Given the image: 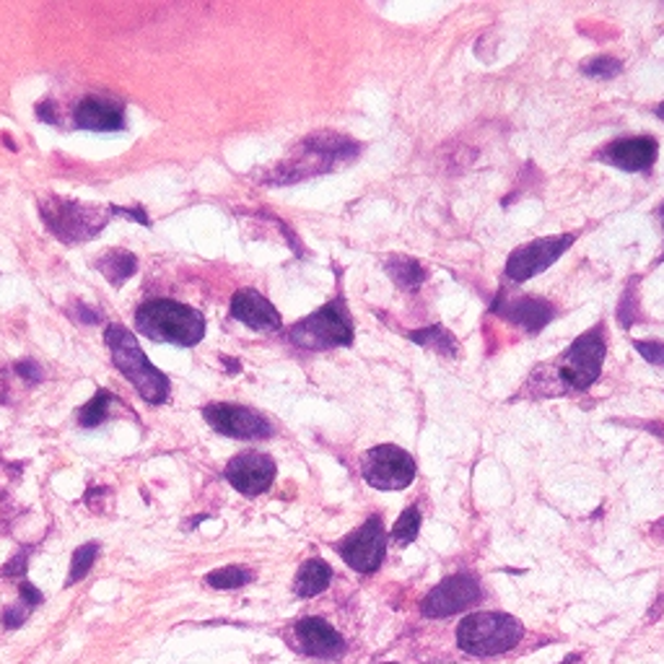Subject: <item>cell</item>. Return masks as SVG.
Instances as JSON below:
<instances>
[{
	"instance_id": "1",
	"label": "cell",
	"mask_w": 664,
	"mask_h": 664,
	"mask_svg": "<svg viewBox=\"0 0 664 664\" xmlns=\"http://www.w3.org/2000/svg\"><path fill=\"white\" fill-rule=\"evenodd\" d=\"M135 324L151 341L175 343L182 348L198 345L205 335L203 315L175 299H151L141 304L135 311Z\"/></svg>"
},
{
	"instance_id": "2",
	"label": "cell",
	"mask_w": 664,
	"mask_h": 664,
	"mask_svg": "<svg viewBox=\"0 0 664 664\" xmlns=\"http://www.w3.org/2000/svg\"><path fill=\"white\" fill-rule=\"evenodd\" d=\"M104 341H107V348L112 353V364L120 369V374H124V379L141 392L143 400H149L151 405H162L169 400V379L145 358V353L141 351V345H138L133 332L120 328V324H109V328L104 330Z\"/></svg>"
},
{
	"instance_id": "3",
	"label": "cell",
	"mask_w": 664,
	"mask_h": 664,
	"mask_svg": "<svg viewBox=\"0 0 664 664\" xmlns=\"http://www.w3.org/2000/svg\"><path fill=\"white\" fill-rule=\"evenodd\" d=\"M522 636L524 628L514 615L475 613L456 626V647L475 656H494L514 649Z\"/></svg>"
},
{
	"instance_id": "4",
	"label": "cell",
	"mask_w": 664,
	"mask_h": 664,
	"mask_svg": "<svg viewBox=\"0 0 664 664\" xmlns=\"http://www.w3.org/2000/svg\"><path fill=\"white\" fill-rule=\"evenodd\" d=\"M290 343L304 351H328L353 343V320L343 296L324 304L320 311L304 317L288 332Z\"/></svg>"
},
{
	"instance_id": "5",
	"label": "cell",
	"mask_w": 664,
	"mask_h": 664,
	"mask_svg": "<svg viewBox=\"0 0 664 664\" xmlns=\"http://www.w3.org/2000/svg\"><path fill=\"white\" fill-rule=\"evenodd\" d=\"M602 361H605V324H597L590 332L577 337L569 351L558 358L556 377L564 390L584 392L597 382Z\"/></svg>"
},
{
	"instance_id": "6",
	"label": "cell",
	"mask_w": 664,
	"mask_h": 664,
	"mask_svg": "<svg viewBox=\"0 0 664 664\" xmlns=\"http://www.w3.org/2000/svg\"><path fill=\"white\" fill-rule=\"evenodd\" d=\"M39 213L42 218H45V224L50 226L55 237L66 241V245H75V241H86L96 237V234L107 226L112 205H109V213H104L102 208L96 205H81V203H71V200L52 198L39 205Z\"/></svg>"
},
{
	"instance_id": "7",
	"label": "cell",
	"mask_w": 664,
	"mask_h": 664,
	"mask_svg": "<svg viewBox=\"0 0 664 664\" xmlns=\"http://www.w3.org/2000/svg\"><path fill=\"white\" fill-rule=\"evenodd\" d=\"M356 151H358V145L343 135H330V133L311 135L304 141L299 156L290 162L288 175L275 179V182L286 185V182H296V179H304V177L322 175V171H330V169H335L337 164L348 162V158L356 156Z\"/></svg>"
},
{
	"instance_id": "8",
	"label": "cell",
	"mask_w": 664,
	"mask_h": 664,
	"mask_svg": "<svg viewBox=\"0 0 664 664\" xmlns=\"http://www.w3.org/2000/svg\"><path fill=\"white\" fill-rule=\"evenodd\" d=\"M415 460L394 444L374 447L364 454L361 473L377 490H403L415 481Z\"/></svg>"
},
{
	"instance_id": "9",
	"label": "cell",
	"mask_w": 664,
	"mask_h": 664,
	"mask_svg": "<svg viewBox=\"0 0 664 664\" xmlns=\"http://www.w3.org/2000/svg\"><path fill=\"white\" fill-rule=\"evenodd\" d=\"M573 241H577V234H558V237L535 239L530 241V245L514 249L507 260V278L524 283L540 273H545Z\"/></svg>"
},
{
	"instance_id": "10",
	"label": "cell",
	"mask_w": 664,
	"mask_h": 664,
	"mask_svg": "<svg viewBox=\"0 0 664 664\" xmlns=\"http://www.w3.org/2000/svg\"><path fill=\"white\" fill-rule=\"evenodd\" d=\"M337 553L353 571L358 573H374L382 566L387 553V535L382 527V519L369 517L366 524H361L353 535H348L343 543H337Z\"/></svg>"
},
{
	"instance_id": "11",
	"label": "cell",
	"mask_w": 664,
	"mask_h": 664,
	"mask_svg": "<svg viewBox=\"0 0 664 664\" xmlns=\"http://www.w3.org/2000/svg\"><path fill=\"white\" fill-rule=\"evenodd\" d=\"M481 597V584L467 573H456V577L444 579L426 594L424 602H420V610H424L426 618H449V615L473 607Z\"/></svg>"
},
{
	"instance_id": "12",
	"label": "cell",
	"mask_w": 664,
	"mask_h": 664,
	"mask_svg": "<svg viewBox=\"0 0 664 664\" xmlns=\"http://www.w3.org/2000/svg\"><path fill=\"white\" fill-rule=\"evenodd\" d=\"M203 415L218 434L232 436V439H270V436L275 434L270 420L262 418L258 411H249L245 405L213 403L203 407Z\"/></svg>"
},
{
	"instance_id": "13",
	"label": "cell",
	"mask_w": 664,
	"mask_h": 664,
	"mask_svg": "<svg viewBox=\"0 0 664 664\" xmlns=\"http://www.w3.org/2000/svg\"><path fill=\"white\" fill-rule=\"evenodd\" d=\"M275 462L262 452H241L226 465V481L239 490L241 496H260L273 486Z\"/></svg>"
},
{
	"instance_id": "14",
	"label": "cell",
	"mask_w": 664,
	"mask_h": 664,
	"mask_svg": "<svg viewBox=\"0 0 664 664\" xmlns=\"http://www.w3.org/2000/svg\"><path fill=\"white\" fill-rule=\"evenodd\" d=\"M660 154V145L652 135H636V138H622V141H613L605 151H600L602 162L613 164L615 169L622 171H647L652 169Z\"/></svg>"
},
{
	"instance_id": "15",
	"label": "cell",
	"mask_w": 664,
	"mask_h": 664,
	"mask_svg": "<svg viewBox=\"0 0 664 664\" xmlns=\"http://www.w3.org/2000/svg\"><path fill=\"white\" fill-rule=\"evenodd\" d=\"M496 315L507 317L517 328L527 332H540L556 317V307L550 301L537 299V296H522V299H509L507 290L498 294V301L494 307Z\"/></svg>"
},
{
	"instance_id": "16",
	"label": "cell",
	"mask_w": 664,
	"mask_h": 664,
	"mask_svg": "<svg viewBox=\"0 0 664 664\" xmlns=\"http://www.w3.org/2000/svg\"><path fill=\"white\" fill-rule=\"evenodd\" d=\"M232 317L258 332H270L281 328L278 309H275L273 304H270L262 294H258L254 288H241L234 294Z\"/></svg>"
},
{
	"instance_id": "17",
	"label": "cell",
	"mask_w": 664,
	"mask_h": 664,
	"mask_svg": "<svg viewBox=\"0 0 664 664\" xmlns=\"http://www.w3.org/2000/svg\"><path fill=\"white\" fill-rule=\"evenodd\" d=\"M296 639H299L304 652L311 656H322V660L345 652L343 636L322 618H304L296 622Z\"/></svg>"
},
{
	"instance_id": "18",
	"label": "cell",
	"mask_w": 664,
	"mask_h": 664,
	"mask_svg": "<svg viewBox=\"0 0 664 664\" xmlns=\"http://www.w3.org/2000/svg\"><path fill=\"white\" fill-rule=\"evenodd\" d=\"M75 124L83 130H96V133H115V130H122V104L102 99V96H86V99L75 107Z\"/></svg>"
},
{
	"instance_id": "19",
	"label": "cell",
	"mask_w": 664,
	"mask_h": 664,
	"mask_svg": "<svg viewBox=\"0 0 664 664\" xmlns=\"http://www.w3.org/2000/svg\"><path fill=\"white\" fill-rule=\"evenodd\" d=\"M332 569L322 558H311L296 573V594L299 597H317L330 586Z\"/></svg>"
},
{
	"instance_id": "20",
	"label": "cell",
	"mask_w": 664,
	"mask_h": 664,
	"mask_svg": "<svg viewBox=\"0 0 664 664\" xmlns=\"http://www.w3.org/2000/svg\"><path fill=\"white\" fill-rule=\"evenodd\" d=\"M96 270H99L112 286H122L138 270V260L135 254L122 252V249H112V252H107L104 258L96 260Z\"/></svg>"
},
{
	"instance_id": "21",
	"label": "cell",
	"mask_w": 664,
	"mask_h": 664,
	"mask_svg": "<svg viewBox=\"0 0 664 664\" xmlns=\"http://www.w3.org/2000/svg\"><path fill=\"white\" fill-rule=\"evenodd\" d=\"M387 273L403 290H418L426 281L424 265L411 258H392L387 262Z\"/></svg>"
},
{
	"instance_id": "22",
	"label": "cell",
	"mask_w": 664,
	"mask_h": 664,
	"mask_svg": "<svg viewBox=\"0 0 664 664\" xmlns=\"http://www.w3.org/2000/svg\"><path fill=\"white\" fill-rule=\"evenodd\" d=\"M19 586H21V600H19V605H13V607H9V610L3 613L5 628H19V626H24V620L29 618L34 607H37L39 602H45V597H42V592H39V590H34V586H32L26 579H21V581H19Z\"/></svg>"
},
{
	"instance_id": "23",
	"label": "cell",
	"mask_w": 664,
	"mask_h": 664,
	"mask_svg": "<svg viewBox=\"0 0 664 664\" xmlns=\"http://www.w3.org/2000/svg\"><path fill=\"white\" fill-rule=\"evenodd\" d=\"M411 341L424 345V348H428V351L444 353V356H456V353H460V345H456L452 332H449L447 328H441V324L411 332Z\"/></svg>"
},
{
	"instance_id": "24",
	"label": "cell",
	"mask_w": 664,
	"mask_h": 664,
	"mask_svg": "<svg viewBox=\"0 0 664 664\" xmlns=\"http://www.w3.org/2000/svg\"><path fill=\"white\" fill-rule=\"evenodd\" d=\"M254 573L249 569H241V566H224V569H216L211 573H205V584L213 586V590H239L245 586L247 581H252Z\"/></svg>"
},
{
	"instance_id": "25",
	"label": "cell",
	"mask_w": 664,
	"mask_h": 664,
	"mask_svg": "<svg viewBox=\"0 0 664 664\" xmlns=\"http://www.w3.org/2000/svg\"><path fill=\"white\" fill-rule=\"evenodd\" d=\"M112 392L107 390H99L94 394L92 403H86L81 407L79 413V424L83 428H96L99 424H104V418H107V411H109V403H112Z\"/></svg>"
},
{
	"instance_id": "26",
	"label": "cell",
	"mask_w": 664,
	"mask_h": 664,
	"mask_svg": "<svg viewBox=\"0 0 664 664\" xmlns=\"http://www.w3.org/2000/svg\"><path fill=\"white\" fill-rule=\"evenodd\" d=\"M420 530V511L415 507H407L403 514H400L398 522L392 527V537L398 540L400 545H411L415 537H418Z\"/></svg>"
},
{
	"instance_id": "27",
	"label": "cell",
	"mask_w": 664,
	"mask_h": 664,
	"mask_svg": "<svg viewBox=\"0 0 664 664\" xmlns=\"http://www.w3.org/2000/svg\"><path fill=\"white\" fill-rule=\"evenodd\" d=\"M96 556H99V545H96V543L81 545V548L73 553L71 573H68V586L75 584V581H81L83 577H86L88 571H92Z\"/></svg>"
},
{
	"instance_id": "28",
	"label": "cell",
	"mask_w": 664,
	"mask_h": 664,
	"mask_svg": "<svg viewBox=\"0 0 664 664\" xmlns=\"http://www.w3.org/2000/svg\"><path fill=\"white\" fill-rule=\"evenodd\" d=\"M622 71V62L610 55H602V58H592L584 62V73L592 79H615Z\"/></svg>"
},
{
	"instance_id": "29",
	"label": "cell",
	"mask_w": 664,
	"mask_h": 664,
	"mask_svg": "<svg viewBox=\"0 0 664 664\" xmlns=\"http://www.w3.org/2000/svg\"><path fill=\"white\" fill-rule=\"evenodd\" d=\"M633 283L636 278L631 281V288L622 294V301H620V311H618V320L620 324H626V328H631L636 317H639V304H636V290H633Z\"/></svg>"
},
{
	"instance_id": "30",
	"label": "cell",
	"mask_w": 664,
	"mask_h": 664,
	"mask_svg": "<svg viewBox=\"0 0 664 664\" xmlns=\"http://www.w3.org/2000/svg\"><path fill=\"white\" fill-rule=\"evenodd\" d=\"M633 345H636V351H639L649 364L664 366V343H641V341H636Z\"/></svg>"
},
{
	"instance_id": "31",
	"label": "cell",
	"mask_w": 664,
	"mask_h": 664,
	"mask_svg": "<svg viewBox=\"0 0 664 664\" xmlns=\"http://www.w3.org/2000/svg\"><path fill=\"white\" fill-rule=\"evenodd\" d=\"M16 371L24 379H29V382H39V379H42V369L34 361H21V364H16Z\"/></svg>"
},
{
	"instance_id": "32",
	"label": "cell",
	"mask_w": 664,
	"mask_h": 664,
	"mask_svg": "<svg viewBox=\"0 0 664 664\" xmlns=\"http://www.w3.org/2000/svg\"><path fill=\"white\" fill-rule=\"evenodd\" d=\"M37 115L42 117V120L50 122V124L58 122V117H55V104L52 102H42L39 107H37Z\"/></svg>"
},
{
	"instance_id": "33",
	"label": "cell",
	"mask_w": 664,
	"mask_h": 664,
	"mask_svg": "<svg viewBox=\"0 0 664 664\" xmlns=\"http://www.w3.org/2000/svg\"><path fill=\"white\" fill-rule=\"evenodd\" d=\"M79 311H81V315H79V320H81V322H86V324H96V322H99V315H88V311H92V309L79 307Z\"/></svg>"
},
{
	"instance_id": "34",
	"label": "cell",
	"mask_w": 664,
	"mask_h": 664,
	"mask_svg": "<svg viewBox=\"0 0 664 664\" xmlns=\"http://www.w3.org/2000/svg\"><path fill=\"white\" fill-rule=\"evenodd\" d=\"M654 115H656V117H660V120H664V104H660V107H656V109H654Z\"/></svg>"
},
{
	"instance_id": "35",
	"label": "cell",
	"mask_w": 664,
	"mask_h": 664,
	"mask_svg": "<svg viewBox=\"0 0 664 664\" xmlns=\"http://www.w3.org/2000/svg\"><path fill=\"white\" fill-rule=\"evenodd\" d=\"M660 216H662V226H664V203H662V208H660Z\"/></svg>"
},
{
	"instance_id": "36",
	"label": "cell",
	"mask_w": 664,
	"mask_h": 664,
	"mask_svg": "<svg viewBox=\"0 0 664 664\" xmlns=\"http://www.w3.org/2000/svg\"><path fill=\"white\" fill-rule=\"evenodd\" d=\"M660 439H662V441H664V428H662V436H660Z\"/></svg>"
},
{
	"instance_id": "37",
	"label": "cell",
	"mask_w": 664,
	"mask_h": 664,
	"mask_svg": "<svg viewBox=\"0 0 664 664\" xmlns=\"http://www.w3.org/2000/svg\"><path fill=\"white\" fill-rule=\"evenodd\" d=\"M382 664H394V662H382Z\"/></svg>"
}]
</instances>
